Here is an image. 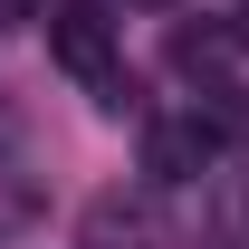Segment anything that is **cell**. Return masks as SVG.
Listing matches in <instances>:
<instances>
[{
    "label": "cell",
    "mask_w": 249,
    "mask_h": 249,
    "mask_svg": "<svg viewBox=\"0 0 249 249\" xmlns=\"http://www.w3.org/2000/svg\"><path fill=\"white\" fill-rule=\"evenodd\" d=\"M240 134H249V115H230V106H192V115L144 124V173H154V192L201 182V173H211V154H220V144H240Z\"/></svg>",
    "instance_id": "obj_1"
},
{
    "label": "cell",
    "mask_w": 249,
    "mask_h": 249,
    "mask_svg": "<svg viewBox=\"0 0 249 249\" xmlns=\"http://www.w3.org/2000/svg\"><path fill=\"white\" fill-rule=\"evenodd\" d=\"M48 58L96 87V77L115 67V10H106V0H58V10H48Z\"/></svg>",
    "instance_id": "obj_2"
},
{
    "label": "cell",
    "mask_w": 249,
    "mask_h": 249,
    "mask_svg": "<svg viewBox=\"0 0 249 249\" xmlns=\"http://www.w3.org/2000/svg\"><path fill=\"white\" fill-rule=\"evenodd\" d=\"M87 249H173V220L154 192H106L87 211Z\"/></svg>",
    "instance_id": "obj_3"
},
{
    "label": "cell",
    "mask_w": 249,
    "mask_h": 249,
    "mask_svg": "<svg viewBox=\"0 0 249 249\" xmlns=\"http://www.w3.org/2000/svg\"><path fill=\"white\" fill-rule=\"evenodd\" d=\"M230 48H240L230 29H173V67H182V77H211Z\"/></svg>",
    "instance_id": "obj_4"
},
{
    "label": "cell",
    "mask_w": 249,
    "mask_h": 249,
    "mask_svg": "<svg viewBox=\"0 0 249 249\" xmlns=\"http://www.w3.org/2000/svg\"><path fill=\"white\" fill-rule=\"evenodd\" d=\"M211 220H220V249H249V173H220Z\"/></svg>",
    "instance_id": "obj_5"
},
{
    "label": "cell",
    "mask_w": 249,
    "mask_h": 249,
    "mask_svg": "<svg viewBox=\"0 0 249 249\" xmlns=\"http://www.w3.org/2000/svg\"><path fill=\"white\" fill-rule=\"evenodd\" d=\"M19 19H29V0H0V29H19Z\"/></svg>",
    "instance_id": "obj_6"
},
{
    "label": "cell",
    "mask_w": 249,
    "mask_h": 249,
    "mask_svg": "<svg viewBox=\"0 0 249 249\" xmlns=\"http://www.w3.org/2000/svg\"><path fill=\"white\" fill-rule=\"evenodd\" d=\"M230 38H249V10H240V29H230Z\"/></svg>",
    "instance_id": "obj_7"
}]
</instances>
